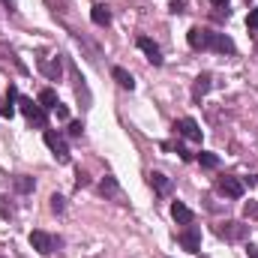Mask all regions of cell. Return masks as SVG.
<instances>
[{
    "label": "cell",
    "instance_id": "9",
    "mask_svg": "<svg viewBox=\"0 0 258 258\" xmlns=\"http://www.w3.org/2000/svg\"><path fill=\"white\" fill-rule=\"evenodd\" d=\"M174 129H177V132H180L183 138H189V141H201V126L195 123L192 117H180Z\"/></svg>",
    "mask_w": 258,
    "mask_h": 258
},
{
    "label": "cell",
    "instance_id": "24",
    "mask_svg": "<svg viewBox=\"0 0 258 258\" xmlns=\"http://www.w3.org/2000/svg\"><path fill=\"white\" fill-rule=\"evenodd\" d=\"M81 123H78V120H72V123H69V129H66V132H69V135H72V138H78V135H81Z\"/></svg>",
    "mask_w": 258,
    "mask_h": 258
},
{
    "label": "cell",
    "instance_id": "15",
    "mask_svg": "<svg viewBox=\"0 0 258 258\" xmlns=\"http://www.w3.org/2000/svg\"><path fill=\"white\" fill-rule=\"evenodd\" d=\"M36 102H39V108H45V111H48V108L54 111V108L60 105V102H57V93H54L51 87H45V90L39 93V99H36Z\"/></svg>",
    "mask_w": 258,
    "mask_h": 258
},
{
    "label": "cell",
    "instance_id": "30",
    "mask_svg": "<svg viewBox=\"0 0 258 258\" xmlns=\"http://www.w3.org/2000/svg\"><path fill=\"white\" fill-rule=\"evenodd\" d=\"M3 3H6V6H9V9H12V6H15V0H3Z\"/></svg>",
    "mask_w": 258,
    "mask_h": 258
},
{
    "label": "cell",
    "instance_id": "19",
    "mask_svg": "<svg viewBox=\"0 0 258 258\" xmlns=\"http://www.w3.org/2000/svg\"><path fill=\"white\" fill-rule=\"evenodd\" d=\"M198 162H201L204 168H216V165H219V156L210 153V150H201V153H198Z\"/></svg>",
    "mask_w": 258,
    "mask_h": 258
},
{
    "label": "cell",
    "instance_id": "23",
    "mask_svg": "<svg viewBox=\"0 0 258 258\" xmlns=\"http://www.w3.org/2000/svg\"><path fill=\"white\" fill-rule=\"evenodd\" d=\"M9 198H3L0 195V216H12V204H6Z\"/></svg>",
    "mask_w": 258,
    "mask_h": 258
},
{
    "label": "cell",
    "instance_id": "14",
    "mask_svg": "<svg viewBox=\"0 0 258 258\" xmlns=\"http://www.w3.org/2000/svg\"><path fill=\"white\" fill-rule=\"evenodd\" d=\"M90 18H93V24L105 27V24L111 21V12H108V6H105V3H96V6L90 9Z\"/></svg>",
    "mask_w": 258,
    "mask_h": 258
},
{
    "label": "cell",
    "instance_id": "28",
    "mask_svg": "<svg viewBox=\"0 0 258 258\" xmlns=\"http://www.w3.org/2000/svg\"><path fill=\"white\" fill-rule=\"evenodd\" d=\"M246 255H249V258H258V246H252V243H249V246H246Z\"/></svg>",
    "mask_w": 258,
    "mask_h": 258
},
{
    "label": "cell",
    "instance_id": "16",
    "mask_svg": "<svg viewBox=\"0 0 258 258\" xmlns=\"http://www.w3.org/2000/svg\"><path fill=\"white\" fill-rule=\"evenodd\" d=\"M150 186H153V189H156L159 195L171 192V180H168L165 174H159V171H153V174H150Z\"/></svg>",
    "mask_w": 258,
    "mask_h": 258
},
{
    "label": "cell",
    "instance_id": "2",
    "mask_svg": "<svg viewBox=\"0 0 258 258\" xmlns=\"http://www.w3.org/2000/svg\"><path fill=\"white\" fill-rule=\"evenodd\" d=\"M45 144H48V150H51L60 162H69V147H66L63 135H57L54 129H45Z\"/></svg>",
    "mask_w": 258,
    "mask_h": 258
},
{
    "label": "cell",
    "instance_id": "29",
    "mask_svg": "<svg viewBox=\"0 0 258 258\" xmlns=\"http://www.w3.org/2000/svg\"><path fill=\"white\" fill-rule=\"evenodd\" d=\"M213 6H228V0H210Z\"/></svg>",
    "mask_w": 258,
    "mask_h": 258
},
{
    "label": "cell",
    "instance_id": "17",
    "mask_svg": "<svg viewBox=\"0 0 258 258\" xmlns=\"http://www.w3.org/2000/svg\"><path fill=\"white\" fill-rule=\"evenodd\" d=\"M111 75H114V81H117L120 87H126V90H132V87H135V78L129 75L123 66H114V69H111Z\"/></svg>",
    "mask_w": 258,
    "mask_h": 258
},
{
    "label": "cell",
    "instance_id": "6",
    "mask_svg": "<svg viewBox=\"0 0 258 258\" xmlns=\"http://www.w3.org/2000/svg\"><path fill=\"white\" fill-rule=\"evenodd\" d=\"M216 189L222 195H228V198H240V195H243V183H240L237 177H228V174H225V177L216 180Z\"/></svg>",
    "mask_w": 258,
    "mask_h": 258
},
{
    "label": "cell",
    "instance_id": "11",
    "mask_svg": "<svg viewBox=\"0 0 258 258\" xmlns=\"http://www.w3.org/2000/svg\"><path fill=\"white\" fill-rule=\"evenodd\" d=\"M171 216H174L180 225H192V219H195V213L183 204V201H174V204H171Z\"/></svg>",
    "mask_w": 258,
    "mask_h": 258
},
{
    "label": "cell",
    "instance_id": "21",
    "mask_svg": "<svg viewBox=\"0 0 258 258\" xmlns=\"http://www.w3.org/2000/svg\"><path fill=\"white\" fill-rule=\"evenodd\" d=\"M15 189H18V192H30V189H33V177L18 174V177H15Z\"/></svg>",
    "mask_w": 258,
    "mask_h": 258
},
{
    "label": "cell",
    "instance_id": "3",
    "mask_svg": "<svg viewBox=\"0 0 258 258\" xmlns=\"http://www.w3.org/2000/svg\"><path fill=\"white\" fill-rule=\"evenodd\" d=\"M30 246H33L39 255H51V252H54V237L45 234V231H30Z\"/></svg>",
    "mask_w": 258,
    "mask_h": 258
},
{
    "label": "cell",
    "instance_id": "7",
    "mask_svg": "<svg viewBox=\"0 0 258 258\" xmlns=\"http://www.w3.org/2000/svg\"><path fill=\"white\" fill-rule=\"evenodd\" d=\"M216 234L225 237V240H243L246 237V225H240V222H222L216 228Z\"/></svg>",
    "mask_w": 258,
    "mask_h": 258
},
{
    "label": "cell",
    "instance_id": "12",
    "mask_svg": "<svg viewBox=\"0 0 258 258\" xmlns=\"http://www.w3.org/2000/svg\"><path fill=\"white\" fill-rule=\"evenodd\" d=\"M207 36H210V30H201V27H192V30L186 33V39H189V45H192L195 51L207 48Z\"/></svg>",
    "mask_w": 258,
    "mask_h": 258
},
{
    "label": "cell",
    "instance_id": "10",
    "mask_svg": "<svg viewBox=\"0 0 258 258\" xmlns=\"http://www.w3.org/2000/svg\"><path fill=\"white\" fill-rule=\"evenodd\" d=\"M210 81H213V75H210V72H201V75L195 78V81H192V102H201V99L207 96Z\"/></svg>",
    "mask_w": 258,
    "mask_h": 258
},
{
    "label": "cell",
    "instance_id": "26",
    "mask_svg": "<svg viewBox=\"0 0 258 258\" xmlns=\"http://www.w3.org/2000/svg\"><path fill=\"white\" fill-rule=\"evenodd\" d=\"M246 216H258V204H255V201H249V204H246Z\"/></svg>",
    "mask_w": 258,
    "mask_h": 258
},
{
    "label": "cell",
    "instance_id": "18",
    "mask_svg": "<svg viewBox=\"0 0 258 258\" xmlns=\"http://www.w3.org/2000/svg\"><path fill=\"white\" fill-rule=\"evenodd\" d=\"M102 195H111V198H117V201H120V186H117V180H114L111 174L102 180Z\"/></svg>",
    "mask_w": 258,
    "mask_h": 258
},
{
    "label": "cell",
    "instance_id": "20",
    "mask_svg": "<svg viewBox=\"0 0 258 258\" xmlns=\"http://www.w3.org/2000/svg\"><path fill=\"white\" fill-rule=\"evenodd\" d=\"M39 66L45 69V75H48V78H60V57H57V60H51V63L39 60Z\"/></svg>",
    "mask_w": 258,
    "mask_h": 258
},
{
    "label": "cell",
    "instance_id": "4",
    "mask_svg": "<svg viewBox=\"0 0 258 258\" xmlns=\"http://www.w3.org/2000/svg\"><path fill=\"white\" fill-rule=\"evenodd\" d=\"M177 240H180V246H183L186 252H192V255L201 249V231H198V228H192V225H189V228H183Z\"/></svg>",
    "mask_w": 258,
    "mask_h": 258
},
{
    "label": "cell",
    "instance_id": "5",
    "mask_svg": "<svg viewBox=\"0 0 258 258\" xmlns=\"http://www.w3.org/2000/svg\"><path fill=\"white\" fill-rule=\"evenodd\" d=\"M207 48H213V51H219V54H234V42H231V36H225V33H210V36H207Z\"/></svg>",
    "mask_w": 258,
    "mask_h": 258
},
{
    "label": "cell",
    "instance_id": "25",
    "mask_svg": "<svg viewBox=\"0 0 258 258\" xmlns=\"http://www.w3.org/2000/svg\"><path fill=\"white\" fill-rule=\"evenodd\" d=\"M246 24H249V30H258V9H252V12H249Z\"/></svg>",
    "mask_w": 258,
    "mask_h": 258
},
{
    "label": "cell",
    "instance_id": "22",
    "mask_svg": "<svg viewBox=\"0 0 258 258\" xmlns=\"http://www.w3.org/2000/svg\"><path fill=\"white\" fill-rule=\"evenodd\" d=\"M51 210H54V213L63 210V195H51Z\"/></svg>",
    "mask_w": 258,
    "mask_h": 258
},
{
    "label": "cell",
    "instance_id": "13",
    "mask_svg": "<svg viewBox=\"0 0 258 258\" xmlns=\"http://www.w3.org/2000/svg\"><path fill=\"white\" fill-rule=\"evenodd\" d=\"M15 99H18V93H15V87H9V93L0 99V117H12L15 114Z\"/></svg>",
    "mask_w": 258,
    "mask_h": 258
},
{
    "label": "cell",
    "instance_id": "8",
    "mask_svg": "<svg viewBox=\"0 0 258 258\" xmlns=\"http://www.w3.org/2000/svg\"><path fill=\"white\" fill-rule=\"evenodd\" d=\"M138 48L147 54V60H150L153 66L162 63V51H159V45H156L153 39H147V36H138Z\"/></svg>",
    "mask_w": 258,
    "mask_h": 258
},
{
    "label": "cell",
    "instance_id": "1",
    "mask_svg": "<svg viewBox=\"0 0 258 258\" xmlns=\"http://www.w3.org/2000/svg\"><path fill=\"white\" fill-rule=\"evenodd\" d=\"M18 105H21V114L33 123V126L45 129V108H39V102H33V99H27V96H18Z\"/></svg>",
    "mask_w": 258,
    "mask_h": 258
},
{
    "label": "cell",
    "instance_id": "27",
    "mask_svg": "<svg viewBox=\"0 0 258 258\" xmlns=\"http://www.w3.org/2000/svg\"><path fill=\"white\" fill-rule=\"evenodd\" d=\"M54 111H57V117H60V120H66V117H69V108H66V105H57Z\"/></svg>",
    "mask_w": 258,
    "mask_h": 258
}]
</instances>
